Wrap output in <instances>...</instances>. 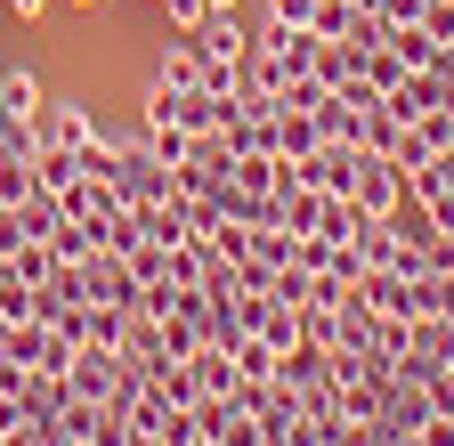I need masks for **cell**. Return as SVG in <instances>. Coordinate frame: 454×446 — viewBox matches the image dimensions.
Returning <instances> with one entry per match:
<instances>
[{"mask_svg":"<svg viewBox=\"0 0 454 446\" xmlns=\"http://www.w3.org/2000/svg\"><path fill=\"white\" fill-rule=\"evenodd\" d=\"M349 195H357V211H373V219H389L397 203H406V171L381 154V146H357V179H349Z\"/></svg>","mask_w":454,"mask_h":446,"instance_id":"cell-1","label":"cell"},{"mask_svg":"<svg viewBox=\"0 0 454 446\" xmlns=\"http://www.w3.org/2000/svg\"><path fill=\"white\" fill-rule=\"evenodd\" d=\"M33 122H41V146H74V154L106 130L90 98H41V114H33Z\"/></svg>","mask_w":454,"mask_h":446,"instance_id":"cell-2","label":"cell"},{"mask_svg":"<svg viewBox=\"0 0 454 446\" xmlns=\"http://www.w3.org/2000/svg\"><path fill=\"white\" fill-rule=\"evenodd\" d=\"M187 41H195V58H203V66H244V49H252V25H244L236 9H211V17H203Z\"/></svg>","mask_w":454,"mask_h":446,"instance_id":"cell-3","label":"cell"},{"mask_svg":"<svg viewBox=\"0 0 454 446\" xmlns=\"http://www.w3.org/2000/svg\"><path fill=\"white\" fill-rule=\"evenodd\" d=\"M406 373H438L454 365V317H414L406 325V357H397Z\"/></svg>","mask_w":454,"mask_h":446,"instance_id":"cell-4","label":"cell"},{"mask_svg":"<svg viewBox=\"0 0 454 446\" xmlns=\"http://www.w3.org/2000/svg\"><path fill=\"white\" fill-rule=\"evenodd\" d=\"M293 179H301V187H317V195H349V179H357V146H333V138H325L317 154H301V162H293Z\"/></svg>","mask_w":454,"mask_h":446,"instance_id":"cell-5","label":"cell"},{"mask_svg":"<svg viewBox=\"0 0 454 446\" xmlns=\"http://www.w3.org/2000/svg\"><path fill=\"white\" fill-rule=\"evenodd\" d=\"M138 138H146V154L162 162V171H179V162L195 154V130H187V122H170V114H138Z\"/></svg>","mask_w":454,"mask_h":446,"instance_id":"cell-6","label":"cell"},{"mask_svg":"<svg viewBox=\"0 0 454 446\" xmlns=\"http://www.w3.org/2000/svg\"><path fill=\"white\" fill-rule=\"evenodd\" d=\"M154 82H162V90H195V82H203V58H195V41H187V33H179V41H162Z\"/></svg>","mask_w":454,"mask_h":446,"instance_id":"cell-7","label":"cell"},{"mask_svg":"<svg viewBox=\"0 0 454 446\" xmlns=\"http://www.w3.org/2000/svg\"><path fill=\"white\" fill-rule=\"evenodd\" d=\"M276 146H284V162H301V154H317V146H325L317 114H301V106H276Z\"/></svg>","mask_w":454,"mask_h":446,"instance_id":"cell-8","label":"cell"},{"mask_svg":"<svg viewBox=\"0 0 454 446\" xmlns=\"http://www.w3.org/2000/svg\"><path fill=\"white\" fill-rule=\"evenodd\" d=\"M389 49H397V58H406V66H414V74H422V66H438V58H446V41H430V33H422V25H389Z\"/></svg>","mask_w":454,"mask_h":446,"instance_id":"cell-9","label":"cell"},{"mask_svg":"<svg viewBox=\"0 0 454 446\" xmlns=\"http://www.w3.org/2000/svg\"><path fill=\"white\" fill-rule=\"evenodd\" d=\"M357 74H365V82H373V90H381V98H389V90H397V82H406V74H414V66H406V58H397V49H389V41H381V49H365V58H357Z\"/></svg>","mask_w":454,"mask_h":446,"instance_id":"cell-10","label":"cell"},{"mask_svg":"<svg viewBox=\"0 0 454 446\" xmlns=\"http://www.w3.org/2000/svg\"><path fill=\"white\" fill-rule=\"evenodd\" d=\"M309 74H317L325 90H340V82L357 74V49H349V41H317V66H309Z\"/></svg>","mask_w":454,"mask_h":446,"instance_id":"cell-11","label":"cell"},{"mask_svg":"<svg viewBox=\"0 0 454 446\" xmlns=\"http://www.w3.org/2000/svg\"><path fill=\"white\" fill-rule=\"evenodd\" d=\"M389 106H397V122H422V114H438V98H430V74H406L389 90Z\"/></svg>","mask_w":454,"mask_h":446,"instance_id":"cell-12","label":"cell"},{"mask_svg":"<svg viewBox=\"0 0 454 446\" xmlns=\"http://www.w3.org/2000/svg\"><path fill=\"white\" fill-rule=\"evenodd\" d=\"M0 106H9V114H41V82H33V66H9V74H0Z\"/></svg>","mask_w":454,"mask_h":446,"instance_id":"cell-13","label":"cell"},{"mask_svg":"<svg viewBox=\"0 0 454 446\" xmlns=\"http://www.w3.org/2000/svg\"><path fill=\"white\" fill-rule=\"evenodd\" d=\"M9 268H17V276H25V285H49V276H57V268H66V260H57V252H49V244H41V236H33V244H25V252H17V260H9Z\"/></svg>","mask_w":454,"mask_h":446,"instance_id":"cell-14","label":"cell"},{"mask_svg":"<svg viewBox=\"0 0 454 446\" xmlns=\"http://www.w3.org/2000/svg\"><path fill=\"white\" fill-rule=\"evenodd\" d=\"M317 9H325V0H268V25H301V33H317Z\"/></svg>","mask_w":454,"mask_h":446,"instance_id":"cell-15","label":"cell"},{"mask_svg":"<svg viewBox=\"0 0 454 446\" xmlns=\"http://www.w3.org/2000/svg\"><path fill=\"white\" fill-rule=\"evenodd\" d=\"M49 252H57V260H90V252H98V236H90V228H74V219H66V228L49 236Z\"/></svg>","mask_w":454,"mask_h":446,"instance_id":"cell-16","label":"cell"},{"mask_svg":"<svg viewBox=\"0 0 454 446\" xmlns=\"http://www.w3.org/2000/svg\"><path fill=\"white\" fill-rule=\"evenodd\" d=\"M154 9L170 17V33H195V25L211 17V0H154Z\"/></svg>","mask_w":454,"mask_h":446,"instance_id":"cell-17","label":"cell"},{"mask_svg":"<svg viewBox=\"0 0 454 446\" xmlns=\"http://www.w3.org/2000/svg\"><path fill=\"white\" fill-rule=\"evenodd\" d=\"M9 9H17V17H25V25H41V17H49V9H57V0H9Z\"/></svg>","mask_w":454,"mask_h":446,"instance_id":"cell-18","label":"cell"},{"mask_svg":"<svg viewBox=\"0 0 454 446\" xmlns=\"http://www.w3.org/2000/svg\"><path fill=\"white\" fill-rule=\"evenodd\" d=\"M438 187H446V195H454V154H438Z\"/></svg>","mask_w":454,"mask_h":446,"instance_id":"cell-19","label":"cell"},{"mask_svg":"<svg viewBox=\"0 0 454 446\" xmlns=\"http://www.w3.org/2000/svg\"><path fill=\"white\" fill-rule=\"evenodd\" d=\"M66 9H106V0H66Z\"/></svg>","mask_w":454,"mask_h":446,"instance_id":"cell-20","label":"cell"},{"mask_svg":"<svg viewBox=\"0 0 454 446\" xmlns=\"http://www.w3.org/2000/svg\"><path fill=\"white\" fill-rule=\"evenodd\" d=\"M211 9H236V0H211Z\"/></svg>","mask_w":454,"mask_h":446,"instance_id":"cell-21","label":"cell"},{"mask_svg":"<svg viewBox=\"0 0 454 446\" xmlns=\"http://www.w3.org/2000/svg\"><path fill=\"white\" fill-rule=\"evenodd\" d=\"M0 285H9V260H0Z\"/></svg>","mask_w":454,"mask_h":446,"instance_id":"cell-22","label":"cell"},{"mask_svg":"<svg viewBox=\"0 0 454 446\" xmlns=\"http://www.w3.org/2000/svg\"><path fill=\"white\" fill-rule=\"evenodd\" d=\"M66 446H90V438H66Z\"/></svg>","mask_w":454,"mask_h":446,"instance_id":"cell-23","label":"cell"},{"mask_svg":"<svg viewBox=\"0 0 454 446\" xmlns=\"http://www.w3.org/2000/svg\"><path fill=\"white\" fill-rule=\"evenodd\" d=\"M0 341H9V325H0Z\"/></svg>","mask_w":454,"mask_h":446,"instance_id":"cell-24","label":"cell"},{"mask_svg":"<svg viewBox=\"0 0 454 446\" xmlns=\"http://www.w3.org/2000/svg\"><path fill=\"white\" fill-rule=\"evenodd\" d=\"M446 58H454V41H446Z\"/></svg>","mask_w":454,"mask_h":446,"instance_id":"cell-25","label":"cell"},{"mask_svg":"<svg viewBox=\"0 0 454 446\" xmlns=\"http://www.w3.org/2000/svg\"><path fill=\"white\" fill-rule=\"evenodd\" d=\"M0 74H9V66H0Z\"/></svg>","mask_w":454,"mask_h":446,"instance_id":"cell-26","label":"cell"},{"mask_svg":"<svg viewBox=\"0 0 454 446\" xmlns=\"http://www.w3.org/2000/svg\"><path fill=\"white\" fill-rule=\"evenodd\" d=\"M446 373H454V365H446Z\"/></svg>","mask_w":454,"mask_h":446,"instance_id":"cell-27","label":"cell"}]
</instances>
